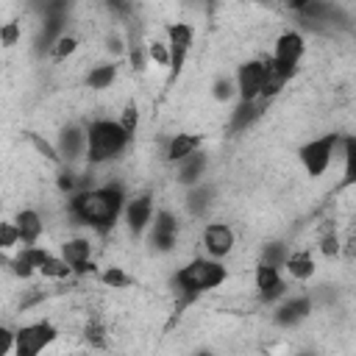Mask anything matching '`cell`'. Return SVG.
Wrapping results in <instances>:
<instances>
[{"instance_id":"cell-15","label":"cell","mask_w":356,"mask_h":356,"mask_svg":"<svg viewBox=\"0 0 356 356\" xmlns=\"http://www.w3.org/2000/svg\"><path fill=\"white\" fill-rule=\"evenodd\" d=\"M14 225H17V234H19L22 245H36L39 236L44 234V222H42V214L36 209H22L14 217Z\"/></svg>"},{"instance_id":"cell-7","label":"cell","mask_w":356,"mask_h":356,"mask_svg":"<svg viewBox=\"0 0 356 356\" xmlns=\"http://www.w3.org/2000/svg\"><path fill=\"white\" fill-rule=\"evenodd\" d=\"M164 33H167V50H170V70H172V75H178L186 64L189 50H192L195 28L189 22H170L164 28Z\"/></svg>"},{"instance_id":"cell-18","label":"cell","mask_w":356,"mask_h":356,"mask_svg":"<svg viewBox=\"0 0 356 356\" xmlns=\"http://www.w3.org/2000/svg\"><path fill=\"white\" fill-rule=\"evenodd\" d=\"M175 164H178V181L181 184H197L203 170H206V156L195 150V153L184 156L181 161H175Z\"/></svg>"},{"instance_id":"cell-29","label":"cell","mask_w":356,"mask_h":356,"mask_svg":"<svg viewBox=\"0 0 356 356\" xmlns=\"http://www.w3.org/2000/svg\"><path fill=\"white\" fill-rule=\"evenodd\" d=\"M28 139H31V145H33V147L47 159V161H58V150H56L50 142H44L39 134H28Z\"/></svg>"},{"instance_id":"cell-22","label":"cell","mask_w":356,"mask_h":356,"mask_svg":"<svg viewBox=\"0 0 356 356\" xmlns=\"http://www.w3.org/2000/svg\"><path fill=\"white\" fill-rule=\"evenodd\" d=\"M114 78H117V67L114 64H97V67L89 70L86 86L89 89H108L114 83Z\"/></svg>"},{"instance_id":"cell-20","label":"cell","mask_w":356,"mask_h":356,"mask_svg":"<svg viewBox=\"0 0 356 356\" xmlns=\"http://www.w3.org/2000/svg\"><path fill=\"white\" fill-rule=\"evenodd\" d=\"M200 147V134H175L167 142V159L170 161H181L184 156L195 153Z\"/></svg>"},{"instance_id":"cell-33","label":"cell","mask_w":356,"mask_h":356,"mask_svg":"<svg viewBox=\"0 0 356 356\" xmlns=\"http://www.w3.org/2000/svg\"><path fill=\"white\" fill-rule=\"evenodd\" d=\"M75 184H78V181H75V175H72L70 170L58 175V189H64V192H72V189H75Z\"/></svg>"},{"instance_id":"cell-5","label":"cell","mask_w":356,"mask_h":356,"mask_svg":"<svg viewBox=\"0 0 356 356\" xmlns=\"http://www.w3.org/2000/svg\"><path fill=\"white\" fill-rule=\"evenodd\" d=\"M56 328H53V323H47V320H39V323H28V325H22L17 334H14V350L19 353V356H36V353H42L53 339H56Z\"/></svg>"},{"instance_id":"cell-8","label":"cell","mask_w":356,"mask_h":356,"mask_svg":"<svg viewBox=\"0 0 356 356\" xmlns=\"http://www.w3.org/2000/svg\"><path fill=\"white\" fill-rule=\"evenodd\" d=\"M261 81H264V61L250 58L236 70V95L239 100H256L261 97Z\"/></svg>"},{"instance_id":"cell-6","label":"cell","mask_w":356,"mask_h":356,"mask_svg":"<svg viewBox=\"0 0 356 356\" xmlns=\"http://www.w3.org/2000/svg\"><path fill=\"white\" fill-rule=\"evenodd\" d=\"M303 53H306V42H303V36L298 33V31H286V33H281L278 39H275V47H273V64L281 70V72H286L289 78L295 75V70H298V64H300V58H303Z\"/></svg>"},{"instance_id":"cell-14","label":"cell","mask_w":356,"mask_h":356,"mask_svg":"<svg viewBox=\"0 0 356 356\" xmlns=\"http://www.w3.org/2000/svg\"><path fill=\"white\" fill-rule=\"evenodd\" d=\"M122 209H125V225L134 236H139L153 220V197L150 195H139V197L128 200V206H122Z\"/></svg>"},{"instance_id":"cell-27","label":"cell","mask_w":356,"mask_h":356,"mask_svg":"<svg viewBox=\"0 0 356 356\" xmlns=\"http://www.w3.org/2000/svg\"><path fill=\"white\" fill-rule=\"evenodd\" d=\"M19 36H22L19 22H6V25H0V44L11 47V44H17V42H19Z\"/></svg>"},{"instance_id":"cell-10","label":"cell","mask_w":356,"mask_h":356,"mask_svg":"<svg viewBox=\"0 0 356 356\" xmlns=\"http://www.w3.org/2000/svg\"><path fill=\"white\" fill-rule=\"evenodd\" d=\"M150 245L156 250H161V253H167V250H172L178 245V220H175L172 211L161 209L156 214V222L150 225Z\"/></svg>"},{"instance_id":"cell-11","label":"cell","mask_w":356,"mask_h":356,"mask_svg":"<svg viewBox=\"0 0 356 356\" xmlns=\"http://www.w3.org/2000/svg\"><path fill=\"white\" fill-rule=\"evenodd\" d=\"M61 259H64V261L72 267V273H78V275H86V273L95 270V264H92V242L83 239V236L67 239V242L61 245Z\"/></svg>"},{"instance_id":"cell-9","label":"cell","mask_w":356,"mask_h":356,"mask_svg":"<svg viewBox=\"0 0 356 356\" xmlns=\"http://www.w3.org/2000/svg\"><path fill=\"white\" fill-rule=\"evenodd\" d=\"M253 281H256L259 298L267 300V303L275 300V298H284V292H286V281L281 278V267H275V264L259 261V267L253 273Z\"/></svg>"},{"instance_id":"cell-21","label":"cell","mask_w":356,"mask_h":356,"mask_svg":"<svg viewBox=\"0 0 356 356\" xmlns=\"http://www.w3.org/2000/svg\"><path fill=\"white\" fill-rule=\"evenodd\" d=\"M211 197H214V192H211L209 184H192V189H189V195H186V209H189V214H192V217L206 214V209L211 206Z\"/></svg>"},{"instance_id":"cell-4","label":"cell","mask_w":356,"mask_h":356,"mask_svg":"<svg viewBox=\"0 0 356 356\" xmlns=\"http://www.w3.org/2000/svg\"><path fill=\"white\" fill-rule=\"evenodd\" d=\"M337 142H339L337 134H325V136L312 139V142H306V145L300 147L298 159H300L303 170H306L312 178H320V175L328 170L331 156H334V150H337Z\"/></svg>"},{"instance_id":"cell-16","label":"cell","mask_w":356,"mask_h":356,"mask_svg":"<svg viewBox=\"0 0 356 356\" xmlns=\"http://www.w3.org/2000/svg\"><path fill=\"white\" fill-rule=\"evenodd\" d=\"M264 111H267V100H264V97H256V100H239V106H236L234 114H231V128H234V131H242V128L253 125Z\"/></svg>"},{"instance_id":"cell-17","label":"cell","mask_w":356,"mask_h":356,"mask_svg":"<svg viewBox=\"0 0 356 356\" xmlns=\"http://www.w3.org/2000/svg\"><path fill=\"white\" fill-rule=\"evenodd\" d=\"M58 159H67V161H72V159H78L81 153H86V134H81L78 128H64L61 134H58Z\"/></svg>"},{"instance_id":"cell-31","label":"cell","mask_w":356,"mask_h":356,"mask_svg":"<svg viewBox=\"0 0 356 356\" xmlns=\"http://www.w3.org/2000/svg\"><path fill=\"white\" fill-rule=\"evenodd\" d=\"M320 250L325 253V256H337L339 253V236L331 231V234H325L323 239H320Z\"/></svg>"},{"instance_id":"cell-30","label":"cell","mask_w":356,"mask_h":356,"mask_svg":"<svg viewBox=\"0 0 356 356\" xmlns=\"http://www.w3.org/2000/svg\"><path fill=\"white\" fill-rule=\"evenodd\" d=\"M120 125L134 136V131H136V125H139V111H136V106H128L125 111H122V120H120Z\"/></svg>"},{"instance_id":"cell-23","label":"cell","mask_w":356,"mask_h":356,"mask_svg":"<svg viewBox=\"0 0 356 356\" xmlns=\"http://www.w3.org/2000/svg\"><path fill=\"white\" fill-rule=\"evenodd\" d=\"M100 281H103L106 286H111V289H125V286L134 284V278H131L122 267H106V270L100 273Z\"/></svg>"},{"instance_id":"cell-1","label":"cell","mask_w":356,"mask_h":356,"mask_svg":"<svg viewBox=\"0 0 356 356\" xmlns=\"http://www.w3.org/2000/svg\"><path fill=\"white\" fill-rule=\"evenodd\" d=\"M122 206H125L122 186L106 184V186L78 189L67 203V214L75 220V225H89V228L106 234L117 222Z\"/></svg>"},{"instance_id":"cell-2","label":"cell","mask_w":356,"mask_h":356,"mask_svg":"<svg viewBox=\"0 0 356 356\" xmlns=\"http://www.w3.org/2000/svg\"><path fill=\"white\" fill-rule=\"evenodd\" d=\"M131 134L117 120H95L86 131V159L89 164H106L128 147Z\"/></svg>"},{"instance_id":"cell-25","label":"cell","mask_w":356,"mask_h":356,"mask_svg":"<svg viewBox=\"0 0 356 356\" xmlns=\"http://www.w3.org/2000/svg\"><path fill=\"white\" fill-rule=\"evenodd\" d=\"M145 53L159 64V67H170V50H167V42H159V39H153L147 47H145Z\"/></svg>"},{"instance_id":"cell-3","label":"cell","mask_w":356,"mask_h":356,"mask_svg":"<svg viewBox=\"0 0 356 356\" xmlns=\"http://www.w3.org/2000/svg\"><path fill=\"white\" fill-rule=\"evenodd\" d=\"M228 278V270L220 261L211 259H192L189 264H184L175 273V286L184 295V300H195L197 295L220 286Z\"/></svg>"},{"instance_id":"cell-24","label":"cell","mask_w":356,"mask_h":356,"mask_svg":"<svg viewBox=\"0 0 356 356\" xmlns=\"http://www.w3.org/2000/svg\"><path fill=\"white\" fill-rule=\"evenodd\" d=\"M75 50H78V39H75V36L61 33V36L53 42V56H56V58H67V56H72Z\"/></svg>"},{"instance_id":"cell-26","label":"cell","mask_w":356,"mask_h":356,"mask_svg":"<svg viewBox=\"0 0 356 356\" xmlns=\"http://www.w3.org/2000/svg\"><path fill=\"white\" fill-rule=\"evenodd\" d=\"M17 242H19L17 225H14V222L0 220V250H11V248H17Z\"/></svg>"},{"instance_id":"cell-28","label":"cell","mask_w":356,"mask_h":356,"mask_svg":"<svg viewBox=\"0 0 356 356\" xmlns=\"http://www.w3.org/2000/svg\"><path fill=\"white\" fill-rule=\"evenodd\" d=\"M234 92H236V83L231 81V78H220V81H214V100H231L234 97Z\"/></svg>"},{"instance_id":"cell-32","label":"cell","mask_w":356,"mask_h":356,"mask_svg":"<svg viewBox=\"0 0 356 356\" xmlns=\"http://www.w3.org/2000/svg\"><path fill=\"white\" fill-rule=\"evenodd\" d=\"M14 350V331H8L6 325H0V356Z\"/></svg>"},{"instance_id":"cell-19","label":"cell","mask_w":356,"mask_h":356,"mask_svg":"<svg viewBox=\"0 0 356 356\" xmlns=\"http://www.w3.org/2000/svg\"><path fill=\"white\" fill-rule=\"evenodd\" d=\"M284 267H286V273H289L292 278L306 281V278H312V273H314V259H312L309 250H295V253H286Z\"/></svg>"},{"instance_id":"cell-12","label":"cell","mask_w":356,"mask_h":356,"mask_svg":"<svg viewBox=\"0 0 356 356\" xmlns=\"http://www.w3.org/2000/svg\"><path fill=\"white\" fill-rule=\"evenodd\" d=\"M203 248L211 259H225L234 250V231L225 222H209L203 228Z\"/></svg>"},{"instance_id":"cell-13","label":"cell","mask_w":356,"mask_h":356,"mask_svg":"<svg viewBox=\"0 0 356 356\" xmlns=\"http://www.w3.org/2000/svg\"><path fill=\"white\" fill-rule=\"evenodd\" d=\"M309 314H312V298H309V295H295V298L284 300V303L275 309L273 323L281 325V328H295V325L303 323Z\"/></svg>"}]
</instances>
